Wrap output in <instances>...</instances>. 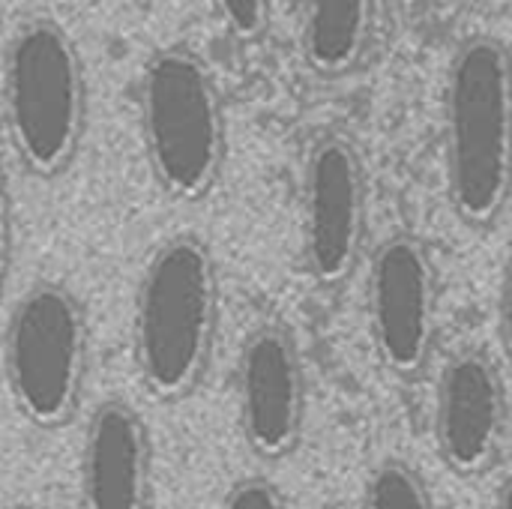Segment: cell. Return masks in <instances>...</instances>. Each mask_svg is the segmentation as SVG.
Instances as JSON below:
<instances>
[{"label":"cell","mask_w":512,"mask_h":509,"mask_svg":"<svg viewBox=\"0 0 512 509\" xmlns=\"http://www.w3.org/2000/svg\"><path fill=\"white\" fill-rule=\"evenodd\" d=\"M219 327V270L201 237L177 234L147 261L132 315L135 369L159 402H180L207 375Z\"/></svg>","instance_id":"obj_1"},{"label":"cell","mask_w":512,"mask_h":509,"mask_svg":"<svg viewBox=\"0 0 512 509\" xmlns=\"http://www.w3.org/2000/svg\"><path fill=\"white\" fill-rule=\"evenodd\" d=\"M447 192L471 228L501 219L512 195V57L495 36H474L450 60L444 90Z\"/></svg>","instance_id":"obj_2"},{"label":"cell","mask_w":512,"mask_h":509,"mask_svg":"<svg viewBox=\"0 0 512 509\" xmlns=\"http://www.w3.org/2000/svg\"><path fill=\"white\" fill-rule=\"evenodd\" d=\"M6 129L36 177L63 174L84 141L87 84L72 36L51 18L21 21L3 54Z\"/></svg>","instance_id":"obj_3"},{"label":"cell","mask_w":512,"mask_h":509,"mask_svg":"<svg viewBox=\"0 0 512 509\" xmlns=\"http://www.w3.org/2000/svg\"><path fill=\"white\" fill-rule=\"evenodd\" d=\"M141 141L153 180L174 201L204 198L225 162V114L204 60L186 48L156 51L138 84Z\"/></svg>","instance_id":"obj_4"},{"label":"cell","mask_w":512,"mask_h":509,"mask_svg":"<svg viewBox=\"0 0 512 509\" xmlns=\"http://www.w3.org/2000/svg\"><path fill=\"white\" fill-rule=\"evenodd\" d=\"M90 330L78 297L57 282L30 285L12 306L3 339L6 387L36 429L66 426L84 396Z\"/></svg>","instance_id":"obj_5"},{"label":"cell","mask_w":512,"mask_h":509,"mask_svg":"<svg viewBox=\"0 0 512 509\" xmlns=\"http://www.w3.org/2000/svg\"><path fill=\"white\" fill-rule=\"evenodd\" d=\"M369 189L357 147L342 135L315 141L303 168L300 249L303 267L318 288L342 285L366 240Z\"/></svg>","instance_id":"obj_6"},{"label":"cell","mask_w":512,"mask_h":509,"mask_svg":"<svg viewBox=\"0 0 512 509\" xmlns=\"http://www.w3.org/2000/svg\"><path fill=\"white\" fill-rule=\"evenodd\" d=\"M366 309L381 366L402 381L417 378L429 366L438 330V273L420 237L393 234L375 249Z\"/></svg>","instance_id":"obj_7"},{"label":"cell","mask_w":512,"mask_h":509,"mask_svg":"<svg viewBox=\"0 0 512 509\" xmlns=\"http://www.w3.org/2000/svg\"><path fill=\"white\" fill-rule=\"evenodd\" d=\"M237 420L246 447L282 462L306 429V369L294 336L276 324L252 330L237 357Z\"/></svg>","instance_id":"obj_8"},{"label":"cell","mask_w":512,"mask_h":509,"mask_svg":"<svg viewBox=\"0 0 512 509\" xmlns=\"http://www.w3.org/2000/svg\"><path fill=\"white\" fill-rule=\"evenodd\" d=\"M507 387L483 351H459L447 360L435 390V447L459 477L486 474L507 438Z\"/></svg>","instance_id":"obj_9"},{"label":"cell","mask_w":512,"mask_h":509,"mask_svg":"<svg viewBox=\"0 0 512 509\" xmlns=\"http://www.w3.org/2000/svg\"><path fill=\"white\" fill-rule=\"evenodd\" d=\"M153 450L138 411L123 399H105L84 432L78 465L81 509L150 507Z\"/></svg>","instance_id":"obj_10"},{"label":"cell","mask_w":512,"mask_h":509,"mask_svg":"<svg viewBox=\"0 0 512 509\" xmlns=\"http://www.w3.org/2000/svg\"><path fill=\"white\" fill-rule=\"evenodd\" d=\"M378 0H303L300 45L306 66L321 78L354 72L375 36Z\"/></svg>","instance_id":"obj_11"},{"label":"cell","mask_w":512,"mask_h":509,"mask_svg":"<svg viewBox=\"0 0 512 509\" xmlns=\"http://www.w3.org/2000/svg\"><path fill=\"white\" fill-rule=\"evenodd\" d=\"M363 509H435V501L411 465L387 459L366 480Z\"/></svg>","instance_id":"obj_12"},{"label":"cell","mask_w":512,"mask_h":509,"mask_svg":"<svg viewBox=\"0 0 512 509\" xmlns=\"http://www.w3.org/2000/svg\"><path fill=\"white\" fill-rule=\"evenodd\" d=\"M216 18L243 42L264 36L270 21V0H210Z\"/></svg>","instance_id":"obj_13"},{"label":"cell","mask_w":512,"mask_h":509,"mask_svg":"<svg viewBox=\"0 0 512 509\" xmlns=\"http://www.w3.org/2000/svg\"><path fill=\"white\" fill-rule=\"evenodd\" d=\"M219 509H288V501L270 480L243 477L228 489Z\"/></svg>","instance_id":"obj_14"},{"label":"cell","mask_w":512,"mask_h":509,"mask_svg":"<svg viewBox=\"0 0 512 509\" xmlns=\"http://www.w3.org/2000/svg\"><path fill=\"white\" fill-rule=\"evenodd\" d=\"M498 339L507 360H512V255L504 264L501 285H498Z\"/></svg>","instance_id":"obj_15"},{"label":"cell","mask_w":512,"mask_h":509,"mask_svg":"<svg viewBox=\"0 0 512 509\" xmlns=\"http://www.w3.org/2000/svg\"><path fill=\"white\" fill-rule=\"evenodd\" d=\"M492 509H512V477H507L495 495V507Z\"/></svg>","instance_id":"obj_16"},{"label":"cell","mask_w":512,"mask_h":509,"mask_svg":"<svg viewBox=\"0 0 512 509\" xmlns=\"http://www.w3.org/2000/svg\"><path fill=\"white\" fill-rule=\"evenodd\" d=\"M9 509H30V507H9Z\"/></svg>","instance_id":"obj_17"}]
</instances>
